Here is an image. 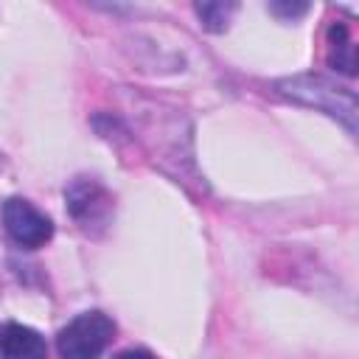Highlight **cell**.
Listing matches in <instances>:
<instances>
[{
  "label": "cell",
  "mask_w": 359,
  "mask_h": 359,
  "mask_svg": "<svg viewBox=\"0 0 359 359\" xmlns=\"http://www.w3.org/2000/svg\"><path fill=\"white\" fill-rule=\"evenodd\" d=\"M275 90L303 107H311L317 112H325L328 118L339 121L348 135H356V95L348 87H339L323 76H292L280 79Z\"/></svg>",
  "instance_id": "cell-1"
},
{
  "label": "cell",
  "mask_w": 359,
  "mask_h": 359,
  "mask_svg": "<svg viewBox=\"0 0 359 359\" xmlns=\"http://www.w3.org/2000/svg\"><path fill=\"white\" fill-rule=\"evenodd\" d=\"M115 337V323L104 311L76 314L56 337L59 359H98Z\"/></svg>",
  "instance_id": "cell-2"
},
{
  "label": "cell",
  "mask_w": 359,
  "mask_h": 359,
  "mask_svg": "<svg viewBox=\"0 0 359 359\" xmlns=\"http://www.w3.org/2000/svg\"><path fill=\"white\" fill-rule=\"evenodd\" d=\"M65 199H67V210H70L73 222L84 233L95 236L107 227V222L112 216V196L107 194V188L98 180L76 177L65 188Z\"/></svg>",
  "instance_id": "cell-3"
},
{
  "label": "cell",
  "mask_w": 359,
  "mask_h": 359,
  "mask_svg": "<svg viewBox=\"0 0 359 359\" xmlns=\"http://www.w3.org/2000/svg\"><path fill=\"white\" fill-rule=\"evenodd\" d=\"M3 227L14 244L22 250H36L53 236V222L39 208H34L22 196H8L3 202Z\"/></svg>",
  "instance_id": "cell-4"
},
{
  "label": "cell",
  "mask_w": 359,
  "mask_h": 359,
  "mask_svg": "<svg viewBox=\"0 0 359 359\" xmlns=\"http://www.w3.org/2000/svg\"><path fill=\"white\" fill-rule=\"evenodd\" d=\"M0 359H48V345L39 331L22 323L0 325Z\"/></svg>",
  "instance_id": "cell-5"
},
{
  "label": "cell",
  "mask_w": 359,
  "mask_h": 359,
  "mask_svg": "<svg viewBox=\"0 0 359 359\" xmlns=\"http://www.w3.org/2000/svg\"><path fill=\"white\" fill-rule=\"evenodd\" d=\"M325 59L334 70L345 73V76H356V48L351 42V34H348V25L345 22H331L328 25V34H325Z\"/></svg>",
  "instance_id": "cell-6"
},
{
  "label": "cell",
  "mask_w": 359,
  "mask_h": 359,
  "mask_svg": "<svg viewBox=\"0 0 359 359\" xmlns=\"http://www.w3.org/2000/svg\"><path fill=\"white\" fill-rule=\"evenodd\" d=\"M196 8V14H199V20H202V25L210 31V34H222L224 28H227V22H230V17L236 14V3H219V0H208V3H196L194 6Z\"/></svg>",
  "instance_id": "cell-7"
},
{
  "label": "cell",
  "mask_w": 359,
  "mask_h": 359,
  "mask_svg": "<svg viewBox=\"0 0 359 359\" xmlns=\"http://www.w3.org/2000/svg\"><path fill=\"white\" fill-rule=\"evenodd\" d=\"M269 11L283 20H294V17H303L309 11V6L306 3H269Z\"/></svg>",
  "instance_id": "cell-8"
},
{
  "label": "cell",
  "mask_w": 359,
  "mask_h": 359,
  "mask_svg": "<svg viewBox=\"0 0 359 359\" xmlns=\"http://www.w3.org/2000/svg\"><path fill=\"white\" fill-rule=\"evenodd\" d=\"M115 359H154L149 351H143V348H129V351H121Z\"/></svg>",
  "instance_id": "cell-9"
}]
</instances>
